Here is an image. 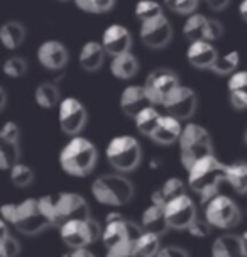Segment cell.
<instances>
[{
    "mask_svg": "<svg viewBox=\"0 0 247 257\" xmlns=\"http://www.w3.org/2000/svg\"><path fill=\"white\" fill-rule=\"evenodd\" d=\"M222 183H227V166L215 156L200 159L188 169V186L203 205L218 195Z\"/></svg>",
    "mask_w": 247,
    "mask_h": 257,
    "instance_id": "1",
    "label": "cell"
},
{
    "mask_svg": "<svg viewBox=\"0 0 247 257\" xmlns=\"http://www.w3.org/2000/svg\"><path fill=\"white\" fill-rule=\"evenodd\" d=\"M46 217L51 222V227H61L71 220L90 218V206L81 195L76 193H53L39 198Z\"/></svg>",
    "mask_w": 247,
    "mask_h": 257,
    "instance_id": "2",
    "label": "cell"
},
{
    "mask_svg": "<svg viewBox=\"0 0 247 257\" xmlns=\"http://www.w3.org/2000/svg\"><path fill=\"white\" fill-rule=\"evenodd\" d=\"M0 212L6 222L26 235H36L51 227V222L46 217L39 198H26L19 203L2 205Z\"/></svg>",
    "mask_w": 247,
    "mask_h": 257,
    "instance_id": "3",
    "label": "cell"
},
{
    "mask_svg": "<svg viewBox=\"0 0 247 257\" xmlns=\"http://www.w3.org/2000/svg\"><path fill=\"white\" fill-rule=\"evenodd\" d=\"M97 148L86 137L75 136L63 146L59 153V164L70 176H86L97 164Z\"/></svg>",
    "mask_w": 247,
    "mask_h": 257,
    "instance_id": "4",
    "label": "cell"
},
{
    "mask_svg": "<svg viewBox=\"0 0 247 257\" xmlns=\"http://www.w3.org/2000/svg\"><path fill=\"white\" fill-rule=\"evenodd\" d=\"M91 195L100 205L117 208L132 200L134 185L122 174H102L91 183Z\"/></svg>",
    "mask_w": 247,
    "mask_h": 257,
    "instance_id": "5",
    "label": "cell"
},
{
    "mask_svg": "<svg viewBox=\"0 0 247 257\" xmlns=\"http://www.w3.org/2000/svg\"><path fill=\"white\" fill-rule=\"evenodd\" d=\"M178 142H180V158L186 171L200 159L213 156L212 137L207 128L198 123H186Z\"/></svg>",
    "mask_w": 247,
    "mask_h": 257,
    "instance_id": "6",
    "label": "cell"
},
{
    "mask_svg": "<svg viewBox=\"0 0 247 257\" xmlns=\"http://www.w3.org/2000/svg\"><path fill=\"white\" fill-rule=\"evenodd\" d=\"M105 156L112 168H115L120 173H129L139 166L143 151H141V144L136 137L117 136L107 144Z\"/></svg>",
    "mask_w": 247,
    "mask_h": 257,
    "instance_id": "7",
    "label": "cell"
},
{
    "mask_svg": "<svg viewBox=\"0 0 247 257\" xmlns=\"http://www.w3.org/2000/svg\"><path fill=\"white\" fill-rule=\"evenodd\" d=\"M102 230L103 227H100L93 218L71 220L59 227V237L70 249H86L95 240L102 238Z\"/></svg>",
    "mask_w": 247,
    "mask_h": 257,
    "instance_id": "8",
    "label": "cell"
},
{
    "mask_svg": "<svg viewBox=\"0 0 247 257\" xmlns=\"http://www.w3.org/2000/svg\"><path fill=\"white\" fill-rule=\"evenodd\" d=\"M143 233L141 225H137L132 220L126 218L122 213L112 212L105 217V225L102 230V244L105 249H112L115 245L127 244V242H134L137 237Z\"/></svg>",
    "mask_w": 247,
    "mask_h": 257,
    "instance_id": "9",
    "label": "cell"
},
{
    "mask_svg": "<svg viewBox=\"0 0 247 257\" xmlns=\"http://www.w3.org/2000/svg\"><path fill=\"white\" fill-rule=\"evenodd\" d=\"M205 220L215 228H234L240 222V210L232 198L217 195L205 205Z\"/></svg>",
    "mask_w": 247,
    "mask_h": 257,
    "instance_id": "10",
    "label": "cell"
},
{
    "mask_svg": "<svg viewBox=\"0 0 247 257\" xmlns=\"http://www.w3.org/2000/svg\"><path fill=\"white\" fill-rule=\"evenodd\" d=\"M180 86L176 73L169 68H156L146 76L144 88L153 105H163L166 98Z\"/></svg>",
    "mask_w": 247,
    "mask_h": 257,
    "instance_id": "11",
    "label": "cell"
},
{
    "mask_svg": "<svg viewBox=\"0 0 247 257\" xmlns=\"http://www.w3.org/2000/svg\"><path fill=\"white\" fill-rule=\"evenodd\" d=\"M139 38L148 48L161 49L173 39V26L168 21V17L161 14V16L141 22Z\"/></svg>",
    "mask_w": 247,
    "mask_h": 257,
    "instance_id": "12",
    "label": "cell"
},
{
    "mask_svg": "<svg viewBox=\"0 0 247 257\" xmlns=\"http://www.w3.org/2000/svg\"><path fill=\"white\" fill-rule=\"evenodd\" d=\"M58 120L61 131L68 136L75 137L86 123V110L80 100L68 96L58 105Z\"/></svg>",
    "mask_w": 247,
    "mask_h": 257,
    "instance_id": "13",
    "label": "cell"
},
{
    "mask_svg": "<svg viewBox=\"0 0 247 257\" xmlns=\"http://www.w3.org/2000/svg\"><path fill=\"white\" fill-rule=\"evenodd\" d=\"M164 213H166L169 228H176V230H188L190 225L198 218L195 203L188 195H181L169 201L164 206Z\"/></svg>",
    "mask_w": 247,
    "mask_h": 257,
    "instance_id": "14",
    "label": "cell"
},
{
    "mask_svg": "<svg viewBox=\"0 0 247 257\" xmlns=\"http://www.w3.org/2000/svg\"><path fill=\"white\" fill-rule=\"evenodd\" d=\"M196 105H198V98L196 93L188 86H178L171 95L166 98L163 107L166 108L169 115L176 117L178 120H186L195 113Z\"/></svg>",
    "mask_w": 247,
    "mask_h": 257,
    "instance_id": "15",
    "label": "cell"
},
{
    "mask_svg": "<svg viewBox=\"0 0 247 257\" xmlns=\"http://www.w3.org/2000/svg\"><path fill=\"white\" fill-rule=\"evenodd\" d=\"M100 43H102L105 53H107L108 56L115 58V56H120V54L131 53L132 34L126 26L112 24L103 31Z\"/></svg>",
    "mask_w": 247,
    "mask_h": 257,
    "instance_id": "16",
    "label": "cell"
},
{
    "mask_svg": "<svg viewBox=\"0 0 247 257\" xmlns=\"http://www.w3.org/2000/svg\"><path fill=\"white\" fill-rule=\"evenodd\" d=\"M70 54L68 49L59 41H44L38 48V61L49 71H59L66 66Z\"/></svg>",
    "mask_w": 247,
    "mask_h": 257,
    "instance_id": "17",
    "label": "cell"
},
{
    "mask_svg": "<svg viewBox=\"0 0 247 257\" xmlns=\"http://www.w3.org/2000/svg\"><path fill=\"white\" fill-rule=\"evenodd\" d=\"M149 107H154V105L151 102L144 85L143 86L131 85V86H127V88H124L120 95V110L127 117L136 118L143 110Z\"/></svg>",
    "mask_w": 247,
    "mask_h": 257,
    "instance_id": "18",
    "label": "cell"
},
{
    "mask_svg": "<svg viewBox=\"0 0 247 257\" xmlns=\"http://www.w3.org/2000/svg\"><path fill=\"white\" fill-rule=\"evenodd\" d=\"M186 58L191 66L198 68V70H212L213 63L218 58V53L212 43L196 41V43H190L188 49H186Z\"/></svg>",
    "mask_w": 247,
    "mask_h": 257,
    "instance_id": "19",
    "label": "cell"
},
{
    "mask_svg": "<svg viewBox=\"0 0 247 257\" xmlns=\"http://www.w3.org/2000/svg\"><path fill=\"white\" fill-rule=\"evenodd\" d=\"M181 132H183V127L180 120H178L176 117L166 113V115H161V118H159L158 127L154 128L151 139L154 142H158V144L169 146V144H173V142L180 141Z\"/></svg>",
    "mask_w": 247,
    "mask_h": 257,
    "instance_id": "20",
    "label": "cell"
},
{
    "mask_svg": "<svg viewBox=\"0 0 247 257\" xmlns=\"http://www.w3.org/2000/svg\"><path fill=\"white\" fill-rule=\"evenodd\" d=\"M139 225H141V228H143V232L156 233V235H159V237H161L163 233L169 228L164 208L163 206L153 205V203H151L143 212V215H141V223Z\"/></svg>",
    "mask_w": 247,
    "mask_h": 257,
    "instance_id": "21",
    "label": "cell"
},
{
    "mask_svg": "<svg viewBox=\"0 0 247 257\" xmlns=\"http://www.w3.org/2000/svg\"><path fill=\"white\" fill-rule=\"evenodd\" d=\"M105 54L107 53H105L102 43L86 41V43L81 46L80 54H78L80 66L83 68L85 71H98L105 61Z\"/></svg>",
    "mask_w": 247,
    "mask_h": 257,
    "instance_id": "22",
    "label": "cell"
},
{
    "mask_svg": "<svg viewBox=\"0 0 247 257\" xmlns=\"http://www.w3.org/2000/svg\"><path fill=\"white\" fill-rule=\"evenodd\" d=\"M181 195H186L185 183H183L180 178H169V180L164 181L158 190L153 191V195H151V203L164 208L169 201L178 198V196H181Z\"/></svg>",
    "mask_w": 247,
    "mask_h": 257,
    "instance_id": "23",
    "label": "cell"
},
{
    "mask_svg": "<svg viewBox=\"0 0 247 257\" xmlns=\"http://www.w3.org/2000/svg\"><path fill=\"white\" fill-rule=\"evenodd\" d=\"M228 100L230 105L237 110L247 108V71L232 73L230 80L227 83Z\"/></svg>",
    "mask_w": 247,
    "mask_h": 257,
    "instance_id": "24",
    "label": "cell"
},
{
    "mask_svg": "<svg viewBox=\"0 0 247 257\" xmlns=\"http://www.w3.org/2000/svg\"><path fill=\"white\" fill-rule=\"evenodd\" d=\"M212 257H244L240 237L234 233H223L217 237L210 249Z\"/></svg>",
    "mask_w": 247,
    "mask_h": 257,
    "instance_id": "25",
    "label": "cell"
},
{
    "mask_svg": "<svg viewBox=\"0 0 247 257\" xmlns=\"http://www.w3.org/2000/svg\"><path fill=\"white\" fill-rule=\"evenodd\" d=\"M208 17H205L203 14H191L183 24V36L190 43H196V41H207L208 43Z\"/></svg>",
    "mask_w": 247,
    "mask_h": 257,
    "instance_id": "26",
    "label": "cell"
},
{
    "mask_svg": "<svg viewBox=\"0 0 247 257\" xmlns=\"http://www.w3.org/2000/svg\"><path fill=\"white\" fill-rule=\"evenodd\" d=\"M139 70V61L132 53L120 54V56L112 58L110 63V71L112 75L118 78V80H131Z\"/></svg>",
    "mask_w": 247,
    "mask_h": 257,
    "instance_id": "27",
    "label": "cell"
},
{
    "mask_svg": "<svg viewBox=\"0 0 247 257\" xmlns=\"http://www.w3.org/2000/svg\"><path fill=\"white\" fill-rule=\"evenodd\" d=\"M26 27L17 21H9L0 27V41L7 49H16L24 43Z\"/></svg>",
    "mask_w": 247,
    "mask_h": 257,
    "instance_id": "28",
    "label": "cell"
},
{
    "mask_svg": "<svg viewBox=\"0 0 247 257\" xmlns=\"http://www.w3.org/2000/svg\"><path fill=\"white\" fill-rule=\"evenodd\" d=\"M227 183L237 193L245 195L247 193V163L245 161H235L227 166Z\"/></svg>",
    "mask_w": 247,
    "mask_h": 257,
    "instance_id": "29",
    "label": "cell"
},
{
    "mask_svg": "<svg viewBox=\"0 0 247 257\" xmlns=\"http://www.w3.org/2000/svg\"><path fill=\"white\" fill-rule=\"evenodd\" d=\"M34 100L41 108H53L61 103V93L54 83H41L34 91Z\"/></svg>",
    "mask_w": 247,
    "mask_h": 257,
    "instance_id": "30",
    "label": "cell"
},
{
    "mask_svg": "<svg viewBox=\"0 0 247 257\" xmlns=\"http://www.w3.org/2000/svg\"><path fill=\"white\" fill-rule=\"evenodd\" d=\"M161 118V113L158 112V108L154 107H149L143 110L136 118H134V123H136V128L137 132H141L143 136H148L151 137L154 132V128L158 127V122Z\"/></svg>",
    "mask_w": 247,
    "mask_h": 257,
    "instance_id": "31",
    "label": "cell"
},
{
    "mask_svg": "<svg viewBox=\"0 0 247 257\" xmlns=\"http://www.w3.org/2000/svg\"><path fill=\"white\" fill-rule=\"evenodd\" d=\"M136 249L141 252L144 257H156L158 252L161 250V244H159V235L156 233L143 232L134 240Z\"/></svg>",
    "mask_w": 247,
    "mask_h": 257,
    "instance_id": "32",
    "label": "cell"
},
{
    "mask_svg": "<svg viewBox=\"0 0 247 257\" xmlns=\"http://www.w3.org/2000/svg\"><path fill=\"white\" fill-rule=\"evenodd\" d=\"M21 149L17 142H0V168L9 171L19 163Z\"/></svg>",
    "mask_w": 247,
    "mask_h": 257,
    "instance_id": "33",
    "label": "cell"
},
{
    "mask_svg": "<svg viewBox=\"0 0 247 257\" xmlns=\"http://www.w3.org/2000/svg\"><path fill=\"white\" fill-rule=\"evenodd\" d=\"M239 61H240L239 53L228 51L217 58V61L212 66V71H215L217 75H230V73H235L237 66H239Z\"/></svg>",
    "mask_w": 247,
    "mask_h": 257,
    "instance_id": "34",
    "label": "cell"
},
{
    "mask_svg": "<svg viewBox=\"0 0 247 257\" xmlns=\"http://www.w3.org/2000/svg\"><path fill=\"white\" fill-rule=\"evenodd\" d=\"M136 17L139 19L141 22L148 21V19H153L156 16H161L163 14V7L161 4L156 2V0H139L136 4Z\"/></svg>",
    "mask_w": 247,
    "mask_h": 257,
    "instance_id": "35",
    "label": "cell"
},
{
    "mask_svg": "<svg viewBox=\"0 0 247 257\" xmlns=\"http://www.w3.org/2000/svg\"><path fill=\"white\" fill-rule=\"evenodd\" d=\"M9 176H11V181L14 183L16 186L19 188H24L27 185H31L34 180V173L33 169L29 166H26V164L22 163H17L16 166H12L9 169Z\"/></svg>",
    "mask_w": 247,
    "mask_h": 257,
    "instance_id": "36",
    "label": "cell"
},
{
    "mask_svg": "<svg viewBox=\"0 0 247 257\" xmlns=\"http://www.w3.org/2000/svg\"><path fill=\"white\" fill-rule=\"evenodd\" d=\"M4 73L11 78H21L27 73V63L21 56H11L4 63Z\"/></svg>",
    "mask_w": 247,
    "mask_h": 257,
    "instance_id": "37",
    "label": "cell"
},
{
    "mask_svg": "<svg viewBox=\"0 0 247 257\" xmlns=\"http://www.w3.org/2000/svg\"><path fill=\"white\" fill-rule=\"evenodd\" d=\"M198 2L200 0H164V6L181 16H191L198 7Z\"/></svg>",
    "mask_w": 247,
    "mask_h": 257,
    "instance_id": "38",
    "label": "cell"
},
{
    "mask_svg": "<svg viewBox=\"0 0 247 257\" xmlns=\"http://www.w3.org/2000/svg\"><path fill=\"white\" fill-rule=\"evenodd\" d=\"M105 257H144V255L136 249L134 242H127V244H120L112 247V249H107Z\"/></svg>",
    "mask_w": 247,
    "mask_h": 257,
    "instance_id": "39",
    "label": "cell"
},
{
    "mask_svg": "<svg viewBox=\"0 0 247 257\" xmlns=\"http://www.w3.org/2000/svg\"><path fill=\"white\" fill-rule=\"evenodd\" d=\"M19 250H21L19 242L12 235L0 237V255L2 257H17Z\"/></svg>",
    "mask_w": 247,
    "mask_h": 257,
    "instance_id": "40",
    "label": "cell"
},
{
    "mask_svg": "<svg viewBox=\"0 0 247 257\" xmlns=\"http://www.w3.org/2000/svg\"><path fill=\"white\" fill-rule=\"evenodd\" d=\"M21 128L16 122H6L0 131V141L2 142H19Z\"/></svg>",
    "mask_w": 247,
    "mask_h": 257,
    "instance_id": "41",
    "label": "cell"
},
{
    "mask_svg": "<svg viewBox=\"0 0 247 257\" xmlns=\"http://www.w3.org/2000/svg\"><path fill=\"white\" fill-rule=\"evenodd\" d=\"M188 232L190 235H193L196 238H203V237H208L210 232H212V225H210L207 220H202V218H196L193 223L188 227Z\"/></svg>",
    "mask_w": 247,
    "mask_h": 257,
    "instance_id": "42",
    "label": "cell"
},
{
    "mask_svg": "<svg viewBox=\"0 0 247 257\" xmlns=\"http://www.w3.org/2000/svg\"><path fill=\"white\" fill-rule=\"evenodd\" d=\"M156 257H190V255H188V252L183 250L181 247L168 245V247H161V250L158 252Z\"/></svg>",
    "mask_w": 247,
    "mask_h": 257,
    "instance_id": "43",
    "label": "cell"
},
{
    "mask_svg": "<svg viewBox=\"0 0 247 257\" xmlns=\"http://www.w3.org/2000/svg\"><path fill=\"white\" fill-rule=\"evenodd\" d=\"M115 0H91V14H103L110 11Z\"/></svg>",
    "mask_w": 247,
    "mask_h": 257,
    "instance_id": "44",
    "label": "cell"
},
{
    "mask_svg": "<svg viewBox=\"0 0 247 257\" xmlns=\"http://www.w3.org/2000/svg\"><path fill=\"white\" fill-rule=\"evenodd\" d=\"M207 2V6L212 9V11H223L228 4H230V0H205Z\"/></svg>",
    "mask_w": 247,
    "mask_h": 257,
    "instance_id": "45",
    "label": "cell"
},
{
    "mask_svg": "<svg viewBox=\"0 0 247 257\" xmlns=\"http://www.w3.org/2000/svg\"><path fill=\"white\" fill-rule=\"evenodd\" d=\"M63 257H95V254L93 252H90L88 249H71Z\"/></svg>",
    "mask_w": 247,
    "mask_h": 257,
    "instance_id": "46",
    "label": "cell"
},
{
    "mask_svg": "<svg viewBox=\"0 0 247 257\" xmlns=\"http://www.w3.org/2000/svg\"><path fill=\"white\" fill-rule=\"evenodd\" d=\"M75 4H76V7L81 9V11L91 14V0H75Z\"/></svg>",
    "mask_w": 247,
    "mask_h": 257,
    "instance_id": "47",
    "label": "cell"
},
{
    "mask_svg": "<svg viewBox=\"0 0 247 257\" xmlns=\"http://www.w3.org/2000/svg\"><path fill=\"white\" fill-rule=\"evenodd\" d=\"M239 14H240L242 19L247 22V0H242L239 4Z\"/></svg>",
    "mask_w": 247,
    "mask_h": 257,
    "instance_id": "48",
    "label": "cell"
},
{
    "mask_svg": "<svg viewBox=\"0 0 247 257\" xmlns=\"http://www.w3.org/2000/svg\"><path fill=\"white\" fill-rule=\"evenodd\" d=\"M6 103H7V93H6V88H0V110L6 108Z\"/></svg>",
    "mask_w": 247,
    "mask_h": 257,
    "instance_id": "49",
    "label": "cell"
},
{
    "mask_svg": "<svg viewBox=\"0 0 247 257\" xmlns=\"http://www.w3.org/2000/svg\"><path fill=\"white\" fill-rule=\"evenodd\" d=\"M240 244H242V250H244V257H247V230L244 233H240Z\"/></svg>",
    "mask_w": 247,
    "mask_h": 257,
    "instance_id": "50",
    "label": "cell"
},
{
    "mask_svg": "<svg viewBox=\"0 0 247 257\" xmlns=\"http://www.w3.org/2000/svg\"><path fill=\"white\" fill-rule=\"evenodd\" d=\"M159 166V161L158 159H153L151 161V168H158Z\"/></svg>",
    "mask_w": 247,
    "mask_h": 257,
    "instance_id": "51",
    "label": "cell"
},
{
    "mask_svg": "<svg viewBox=\"0 0 247 257\" xmlns=\"http://www.w3.org/2000/svg\"><path fill=\"white\" fill-rule=\"evenodd\" d=\"M244 141H245V144H247V128H245V132H244Z\"/></svg>",
    "mask_w": 247,
    "mask_h": 257,
    "instance_id": "52",
    "label": "cell"
}]
</instances>
